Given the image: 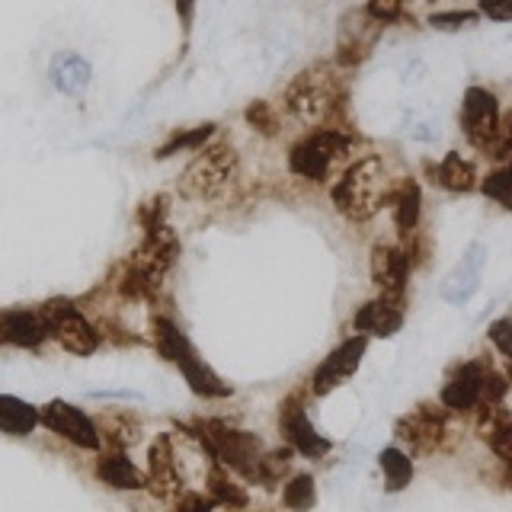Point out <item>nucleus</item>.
<instances>
[{
    "instance_id": "obj_1",
    "label": "nucleus",
    "mask_w": 512,
    "mask_h": 512,
    "mask_svg": "<svg viewBox=\"0 0 512 512\" xmlns=\"http://www.w3.org/2000/svg\"><path fill=\"white\" fill-rule=\"evenodd\" d=\"M282 106L295 122L308 128H343L340 112L346 109V87L336 61H317L292 77L282 93Z\"/></svg>"
},
{
    "instance_id": "obj_2",
    "label": "nucleus",
    "mask_w": 512,
    "mask_h": 512,
    "mask_svg": "<svg viewBox=\"0 0 512 512\" xmlns=\"http://www.w3.org/2000/svg\"><path fill=\"white\" fill-rule=\"evenodd\" d=\"M394 180L381 154H362L340 173V180L330 186L333 208L349 221H372L384 205H391Z\"/></svg>"
},
{
    "instance_id": "obj_3",
    "label": "nucleus",
    "mask_w": 512,
    "mask_h": 512,
    "mask_svg": "<svg viewBox=\"0 0 512 512\" xmlns=\"http://www.w3.org/2000/svg\"><path fill=\"white\" fill-rule=\"evenodd\" d=\"M192 436L202 442V448L212 455V461L224 464V468L240 474L244 480H256V484H260L263 455H266L260 436L234 429L224 420H202L196 429H192Z\"/></svg>"
},
{
    "instance_id": "obj_4",
    "label": "nucleus",
    "mask_w": 512,
    "mask_h": 512,
    "mask_svg": "<svg viewBox=\"0 0 512 512\" xmlns=\"http://www.w3.org/2000/svg\"><path fill=\"white\" fill-rule=\"evenodd\" d=\"M180 253V240L170 231V224L154 231H144V244L135 250L132 260L125 263V279H122V295H154L160 282L167 279L170 266L176 263Z\"/></svg>"
},
{
    "instance_id": "obj_5",
    "label": "nucleus",
    "mask_w": 512,
    "mask_h": 512,
    "mask_svg": "<svg viewBox=\"0 0 512 512\" xmlns=\"http://www.w3.org/2000/svg\"><path fill=\"white\" fill-rule=\"evenodd\" d=\"M154 343H157L160 356L180 368L186 384L199 397H231V384H224L212 372V368L205 365V359H199V352L192 349V343L186 340V333L176 327L170 317H157L154 320Z\"/></svg>"
},
{
    "instance_id": "obj_6",
    "label": "nucleus",
    "mask_w": 512,
    "mask_h": 512,
    "mask_svg": "<svg viewBox=\"0 0 512 512\" xmlns=\"http://www.w3.org/2000/svg\"><path fill=\"white\" fill-rule=\"evenodd\" d=\"M237 176V151L228 141H212L189 160L186 170L180 173V196L189 202H208L221 196Z\"/></svg>"
},
{
    "instance_id": "obj_7",
    "label": "nucleus",
    "mask_w": 512,
    "mask_h": 512,
    "mask_svg": "<svg viewBox=\"0 0 512 512\" xmlns=\"http://www.w3.org/2000/svg\"><path fill=\"white\" fill-rule=\"evenodd\" d=\"M352 157V138L346 128H317V132L304 135L288 151V170L308 183L330 180V170L340 167L343 160Z\"/></svg>"
},
{
    "instance_id": "obj_8",
    "label": "nucleus",
    "mask_w": 512,
    "mask_h": 512,
    "mask_svg": "<svg viewBox=\"0 0 512 512\" xmlns=\"http://www.w3.org/2000/svg\"><path fill=\"white\" fill-rule=\"evenodd\" d=\"M458 122H461L464 141H468L477 154H487L496 132H500V122H503L500 96H496L490 87H480V84L468 87L461 96Z\"/></svg>"
},
{
    "instance_id": "obj_9",
    "label": "nucleus",
    "mask_w": 512,
    "mask_h": 512,
    "mask_svg": "<svg viewBox=\"0 0 512 512\" xmlns=\"http://www.w3.org/2000/svg\"><path fill=\"white\" fill-rule=\"evenodd\" d=\"M381 32H384V26L365 7L346 10L340 26H336V52H333V61L340 64V68H359V64L375 52Z\"/></svg>"
},
{
    "instance_id": "obj_10",
    "label": "nucleus",
    "mask_w": 512,
    "mask_h": 512,
    "mask_svg": "<svg viewBox=\"0 0 512 512\" xmlns=\"http://www.w3.org/2000/svg\"><path fill=\"white\" fill-rule=\"evenodd\" d=\"M42 314L52 327L55 340L71 352V356H93L100 349V330L80 314V308L68 298H55L42 304Z\"/></svg>"
},
{
    "instance_id": "obj_11",
    "label": "nucleus",
    "mask_w": 512,
    "mask_h": 512,
    "mask_svg": "<svg viewBox=\"0 0 512 512\" xmlns=\"http://www.w3.org/2000/svg\"><path fill=\"white\" fill-rule=\"evenodd\" d=\"M490 362L487 359H468L461 362L448 381L442 384L439 391V404L448 410V413H477L480 404H484V378L490 375Z\"/></svg>"
},
{
    "instance_id": "obj_12",
    "label": "nucleus",
    "mask_w": 512,
    "mask_h": 512,
    "mask_svg": "<svg viewBox=\"0 0 512 512\" xmlns=\"http://www.w3.org/2000/svg\"><path fill=\"white\" fill-rule=\"evenodd\" d=\"M42 426L77 448H87V452H96L103 445V432L96 429V423L84 410H77L68 400H48L42 407Z\"/></svg>"
},
{
    "instance_id": "obj_13",
    "label": "nucleus",
    "mask_w": 512,
    "mask_h": 512,
    "mask_svg": "<svg viewBox=\"0 0 512 512\" xmlns=\"http://www.w3.org/2000/svg\"><path fill=\"white\" fill-rule=\"evenodd\" d=\"M365 349H368V336L365 333H356V336H349V340H343L324 362L317 365V372L311 378V391L317 397H327L330 391L340 388L343 381H349L352 375L359 372Z\"/></svg>"
},
{
    "instance_id": "obj_14",
    "label": "nucleus",
    "mask_w": 512,
    "mask_h": 512,
    "mask_svg": "<svg viewBox=\"0 0 512 512\" xmlns=\"http://www.w3.org/2000/svg\"><path fill=\"white\" fill-rule=\"evenodd\" d=\"M410 256L400 244H378L372 247V282L378 285V292L391 301H407V285H410Z\"/></svg>"
},
{
    "instance_id": "obj_15",
    "label": "nucleus",
    "mask_w": 512,
    "mask_h": 512,
    "mask_svg": "<svg viewBox=\"0 0 512 512\" xmlns=\"http://www.w3.org/2000/svg\"><path fill=\"white\" fill-rule=\"evenodd\" d=\"M279 429H282L285 442L292 445L298 455L311 458V461L324 458L333 448V442L327 436H320V432L314 429V423L308 420V410L301 407L298 397H288L285 404L279 407Z\"/></svg>"
},
{
    "instance_id": "obj_16",
    "label": "nucleus",
    "mask_w": 512,
    "mask_h": 512,
    "mask_svg": "<svg viewBox=\"0 0 512 512\" xmlns=\"http://www.w3.org/2000/svg\"><path fill=\"white\" fill-rule=\"evenodd\" d=\"M484 266H487V244L474 240V244L464 250L461 260L455 263V269L442 279V285H439L442 301L458 304V308H461V304H468L480 292V276H484Z\"/></svg>"
},
{
    "instance_id": "obj_17",
    "label": "nucleus",
    "mask_w": 512,
    "mask_h": 512,
    "mask_svg": "<svg viewBox=\"0 0 512 512\" xmlns=\"http://www.w3.org/2000/svg\"><path fill=\"white\" fill-rule=\"evenodd\" d=\"M445 423H448V410L442 404L439 407L423 404L410 416H404V420H397L394 432L400 442H407L413 448V452H432L445 436Z\"/></svg>"
},
{
    "instance_id": "obj_18",
    "label": "nucleus",
    "mask_w": 512,
    "mask_h": 512,
    "mask_svg": "<svg viewBox=\"0 0 512 512\" xmlns=\"http://www.w3.org/2000/svg\"><path fill=\"white\" fill-rule=\"evenodd\" d=\"M148 490L160 500H170V496H180L183 490V477L176 471V455H173V439L167 432H160L154 445L148 448Z\"/></svg>"
},
{
    "instance_id": "obj_19",
    "label": "nucleus",
    "mask_w": 512,
    "mask_h": 512,
    "mask_svg": "<svg viewBox=\"0 0 512 512\" xmlns=\"http://www.w3.org/2000/svg\"><path fill=\"white\" fill-rule=\"evenodd\" d=\"M45 336H52V327L39 311L29 308H7L4 317H0V340L4 346H16V349H36Z\"/></svg>"
},
{
    "instance_id": "obj_20",
    "label": "nucleus",
    "mask_w": 512,
    "mask_h": 512,
    "mask_svg": "<svg viewBox=\"0 0 512 512\" xmlns=\"http://www.w3.org/2000/svg\"><path fill=\"white\" fill-rule=\"evenodd\" d=\"M352 327H356V333L378 336V340H391V336L400 333V327H404V304L378 295L375 301L362 304V308L356 311Z\"/></svg>"
},
{
    "instance_id": "obj_21",
    "label": "nucleus",
    "mask_w": 512,
    "mask_h": 512,
    "mask_svg": "<svg viewBox=\"0 0 512 512\" xmlns=\"http://www.w3.org/2000/svg\"><path fill=\"white\" fill-rule=\"evenodd\" d=\"M48 80L52 87L68 96V100H84V93L90 90V80H93V68L84 55L77 52H58L48 64Z\"/></svg>"
},
{
    "instance_id": "obj_22",
    "label": "nucleus",
    "mask_w": 512,
    "mask_h": 512,
    "mask_svg": "<svg viewBox=\"0 0 512 512\" xmlns=\"http://www.w3.org/2000/svg\"><path fill=\"white\" fill-rule=\"evenodd\" d=\"M426 167H429L432 183L442 186L445 192H455V196H468V192L480 189V180H484V176L477 173L474 160H468L458 151H448L439 164H426Z\"/></svg>"
},
{
    "instance_id": "obj_23",
    "label": "nucleus",
    "mask_w": 512,
    "mask_h": 512,
    "mask_svg": "<svg viewBox=\"0 0 512 512\" xmlns=\"http://www.w3.org/2000/svg\"><path fill=\"white\" fill-rule=\"evenodd\" d=\"M391 212H394V228L400 237H410L420 228L423 218V189L413 176H400L391 189Z\"/></svg>"
},
{
    "instance_id": "obj_24",
    "label": "nucleus",
    "mask_w": 512,
    "mask_h": 512,
    "mask_svg": "<svg viewBox=\"0 0 512 512\" xmlns=\"http://www.w3.org/2000/svg\"><path fill=\"white\" fill-rule=\"evenodd\" d=\"M96 477L112 490H144L148 487V474L122 452H109L96 461Z\"/></svg>"
},
{
    "instance_id": "obj_25",
    "label": "nucleus",
    "mask_w": 512,
    "mask_h": 512,
    "mask_svg": "<svg viewBox=\"0 0 512 512\" xmlns=\"http://www.w3.org/2000/svg\"><path fill=\"white\" fill-rule=\"evenodd\" d=\"M42 423V407H32L29 400L4 394L0 397V429L13 439L29 436L32 429Z\"/></svg>"
},
{
    "instance_id": "obj_26",
    "label": "nucleus",
    "mask_w": 512,
    "mask_h": 512,
    "mask_svg": "<svg viewBox=\"0 0 512 512\" xmlns=\"http://www.w3.org/2000/svg\"><path fill=\"white\" fill-rule=\"evenodd\" d=\"M205 487H208V496H212V503L221 506V509H247L250 503V496L247 490L237 484V480L231 477V471L224 468V464H212V471H208V480H205Z\"/></svg>"
},
{
    "instance_id": "obj_27",
    "label": "nucleus",
    "mask_w": 512,
    "mask_h": 512,
    "mask_svg": "<svg viewBox=\"0 0 512 512\" xmlns=\"http://www.w3.org/2000/svg\"><path fill=\"white\" fill-rule=\"evenodd\" d=\"M215 122H205V125H196V128H186V132H173L160 148L154 151V157L157 160H167V157H173V154H186V151H202L205 144H212V138H215Z\"/></svg>"
},
{
    "instance_id": "obj_28",
    "label": "nucleus",
    "mask_w": 512,
    "mask_h": 512,
    "mask_svg": "<svg viewBox=\"0 0 512 512\" xmlns=\"http://www.w3.org/2000/svg\"><path fill=\"white\" fill-rule=\"evenodd\" d=\"M378 468H381L384 484H388L391 493H400L404 487H410V480H413V461H410V455L404 452V448H397V445L384 448V452L378 455Z\"/></svg>"
},
{
    "instance_id": "obj_29",
    "label": "nucleus",
    "mask_w": 512,
    "mask_h": 512,
    "mask_svg": "<svg viewBox=\"0 0 512 512\" xmlns=\"http://www.w3.org/2000/svg\"><path fill=\"white\" fill-rule=\"evenodd\" d=\"M480 192H484L493 205H500L503 212L512 215V157L503 160V164H496L484 180H480Z\"/></svg>"
},
{
    "instance_id": "obj_30",
    "label": "nucleus",
    "mask_w": 512,
    "mask_h": 512,
    "mask_svg": "<svg viewBox=\"0 0 512 512\" xmlns=\"http://www.w3.org/2000/svg\"><path fill=\"white\" fill-rule=\"evenodd\" d=\"M282 503L288 512H311L317 503V487L311 474H295L288 484L282 487Z\"/></svg>"
},
{
    "instance_id": "obj_31",
    "label": "nucleus",
    "mask_w": 512,
    "mask_h": 512,
    "mask_svg": "<svg viewBox=\"0 0 512 512\" xmlns=\"http://www.w3.org/2000/svg\"><path fill=\"white\" fill-rule=\"evenodd\" d=\"M292 452L295 448H276V452H266L263 455V471H260V484L263 487H276L282 474H288V468H292Z\"/></svg>"
},
{
    "instance_id": "obj_32",
    "label": "nucleus",
    "mask_w": 512,
    "mask_h": 512,
    "mask_svg": "<svg viewBox=\"0 0 512 512\" xmlns=\"http://www.w3.org/2000/svg\"><path fill=\"white\" fill-rule=\"evenodd\" d=\"M244 116H247V122L256 128V132L266 135V138H272V135L279 132V112L272 109V103H266V100H256V103H250Z\"/></svg>"
},
{
    "instance_id": "obj_33",
    "label": "nucleus",
    "mask_w": 512,
    "mask_h": 512,
    "mask_svg": "<svg viewBox=\"0 0 512 512\" xmlns=\"http://www.w3.org/2000/svg\"><path fill=\"white\" fill-rule=\"evenodd\" d=\"M477 20H480V10H436L429 16V26L442 32H455L464 26H474Z\"/></svg>"
},
{
    "instance_id": "obj_34",
    "label": "nucleus",
    "mask_w": 512,
    "mask_h": 512,
    "mask_svg": "<svg viewBox=\"0 0 512 512\" xmlns=\"http://www.w3.org/2000/svg\"><path fill=\"white\" fill-rule=\"evenodd\" d=\"M484 439H487V448L496 458L512 461V416H506L503 423H496Z\"/></svg>"
},
{
    "instance_id": "obj_35",
    "label": "nucleus",
    "mask_w": 512,
    "mask_h": 512,
    "mask_svg": "<svg viewBox=\"0 0 512 512\" xmlns=\"http://www.w3.org/2000/svg\"><path fill=\"white\" fill-rule=\"evenodd\" d=\"M487 340L493 343V349L500 352L506 362H512V317H496L487 327Z\"/></svg>"
},
{
    "instance_id": "obj_36",
    "label": "nucleus",
    "mask_w": 512,
    "mask_h": 512,
    "mask_svg": "<svg viewBox=\"0 0 512 512\" xmlns=\"http://www.w3.org/2000/svg\"><path fill=\"white\" fill-rule=\"evenodd\" d=\"M365 10L372 13L381 26H391L407 16V0H368Z\"/></svg>"
},
{
    "instance_id": "obj_37",
    "label": "nucleus",
    "mask_w": 512,
    "mask_h": 512,
    "mask_svg": "<svg viewBox=\"0 0 512 512\" xmlns=\"http://www.w3.org/2000/svg\"><path fill=\"white\" fill-rule=\"evenodd\" d=\"M484 157L496 160V164H503V160L512 157V109L503 112L500 132H496V138H493V144H490V151H487Z\"/></svg>"
},
{
    "instance_id": "obj_38",
    "label": "nucleus",
    "mask_w": 512,
    "mask_h": 512,
    "mask_svg": "<svg viewBox=\"0 0 512 512\" xmlns=\"http://www.w3.org/2000/svg\"><path fill=\"white\" fill-rule=\"evenodd\" d=\"M477 10L493 23H512V0H477Z\"/></svg>"
},
{
    "instance_id": "obj_39",
    "label": "nucleus",
    "mask_w": 512,
    "mask_h": 512,
    "mask_svg": "<svg viewBox=\"0 0 512 512\" xmlns=\"http://www.w3.org/2000/svg\"><path fill=\"white\" fill-rule=\"evenodd\" d=\"M215 503H212V496H199V493H186L180 506H176V512H212Z\"/></svg>"
},
{
    "instance_id": "obj_40",
    "label": "nucleus",
    "mask_w": 512,
    "mask_h": 512,
    "mask_svg": "<svg viewBox=\"0 0 512 512\" xmlns=\"http://www.w3.org/2000/svg\"><path fill=\"white\" fill-rule=\"evenodd\" d=\"M173 4H176V13H180L183 26L189 29V23H192V10H196V0H173Z\"/></svg>"
},
{
    "instance_id": "obj_41",
    "label": "nucleus",
    "mask_w": 512,
    "mask_h": 512,
    "mask_svg": "<svg viewBox=\"0 0 512 512\" xmlns=\"http://www.w3.org/2000/svg\"><path fill=\"white\" fill-rule=\"evenodd\" d=\"M503 484L512 490V461H503Z\"/></svg>"
},
{
    "instance_id": "obj_42",
    "label": "nucleus",
    "mask_w": 512,
    "mask_h": 512,
    "mask_svg": "<svg viewBox=\"0 0 512 512\" xmlns=\"http://www.w3.org/2000/svg\"><path fill=\"white\" fill-rule=\"evenodd\" d=\"M407 4H436V0H407Z\"/></svg>"
},
{
    "instance_id": "obj_43",
    "label": "nucleus",
    "mask_w": 512,
    "mask_h": 512,
    "mask_svg": "<svg viewBox=\"0 0 512 512\" xmlns=\"http://www.w3.org/2000/svg\"><path fill=\"white\" fill-rule=\"evenodd\" d=\"M506 378H509V384H512V362H506Z\"/></svg>"
}]
</instances>
